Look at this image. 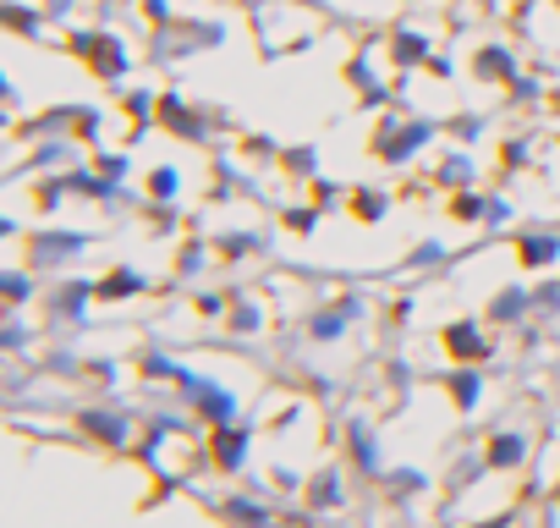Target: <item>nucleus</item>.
Listing matches in <instances>:
<instances>
[{"mask_svg":"<svg viewBox=\"0 0 560 528\" xmlns=\"http://www.w3.org/2000/svg\"><path fill=\"white\" fill-rule=\"evenodd\" d=\"M472 72H478L483 83H511V78L522 72V61H516V50H511V45L489 39V45H478V50H472Z\"/></svg>","mask_w":560,"mask_h":528,"instance_id":"obj_1","label":"nucleus"},{"mask_svg":"<svg viewBox=\"0 0 560 528\" xmlns=\"http://www.w3.org/2000/svg\"><path fill=\"white\" fill-rule=\"evenodd\" d=\"M478 7H494V0H478Z\"/></svg>","mask_w":560,"mask_h":528,"instance_id":"obj_2","label":"nucleus"}]
</instances>
